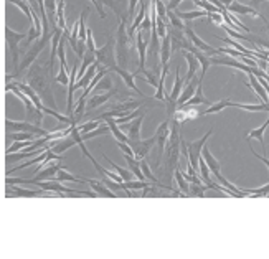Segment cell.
Returning <instances> with one entry per match:
<instances>
[{
	"label": "cell",
	"mask_w": 269,
	"mask_h": 259,
	"mask_svg": "<svg viewBox=\"0 0 269 259\" xmlns=\"http://www.w3.org/2000/svg\"><path fill=\"white\" fill-rule=\"evenodd\" d=\"M30 78V86L33 88V91L40 94L41 98H43V101H46L53 109L56 108V103L55 99L51 96V91H50V86H48V81H46V69L41 66H35L32 71L28 74Z\"/></svg>",
	"instance_id": "cell-1"
},
{
	"label": "cell",
	"mask_w": 269,
	"mask_h": 259,
	"mask_svg": "<svg viewBox=\"0 0 269 259\" xmlns=\"http://www.w3.org/2000/svg\"><path fill=\"white\" fill-rule=\"evenodd\" d=\"M127 17H124L119 22L117 35H116V60L121 64V68H127L129 64V43L130 38L127 35Z\"/></svg>",
	"instance_id": "cell-2"
},
{
	"label": "cell",
	"mask_w": 269,
	"mask_h": 259,
	"mask_svg": "<svg viewBox=\"0 0 269 259\" xmlns=\"http://www.w3.org/2000/svg\"><path fill=\"white\" fill-rule=\"evenodd\" d=\"M212 134H213V129H210L201 139L195 140V142H185V145H187V160L196 172H198V160L201 157V149H203V145L207 144V140L212 137Z\"/></svg>",
	"instance_id": "cell-3"
},
{
	"label": "cell",
	"mask_w": 269,
	"mask_h": 259,
	"mask_svg": "<svg viewBox=\"0 0 269 259\" xmlns=\"http://www.w3.org/2000/svg\"><path fill=\"white\" fill-rule=\"evenodd\" d=\"M114 46H116V40L109 38L103 48H96V51H94L96 61L99 64H103V66H107L109 69L116 66V50H114Z\"/></svg>",
	"instance_id": "cell-4"
},
{
	"label": "cell",
	"mask_w": 269,
	"mask_h": 259,
	"mask_svg": "<svg viewBox=\"0 0 269 259\" xmlns=\"http://www.w3.org/2000/svg\"><path fill=\"white\" fill-rule=\"evenodd\" d=\"M53 35V33H51ZM51 35H41V38H40V42L33 46L32 50H30L27 53V56H25V60H23L19 66H17V71L14 73V76H20L22 73H25L27 71V68H30V64H32L35 60H37V56H38V53L41 51L46 46V43L50 42V38H51Z\"/></svg>",
	"instance_id": "cell-5"
},
{
	"label": "cell",
	"mask_w": 269,
	"mask_h": 259,
	"mask_svg": "<svg viewBox=\"0 0 269 259\" xmlns=\"http://www.w3.org/2000/svg\"><path fill=\"white\" fill-rule=\"evenodd\" d=\"M183 33L187 35V38L192 42V45L195 46L196 50H200V51H203L205 55H208V56H212V55H218V48H213L212 45H208V43H205L203 40L196 35L195 32H193V28L188 25V23H185V28H183Z\"/></svg>",
	"instance_id": "cell-6"
},
{
	"label": "cell",
	"mask_w": 269,
	"mask_h": 259,
	"mask_svg": "<svg viewBox=\"0 0 269 259\" xmlns=\"http://www.w3.org/2000/svg\"><path fill=\"white\" fill-rule=\"evenodd\" d=\"M5 127L9 129V131H15V132H30V134H35L38 135V137H45L48 131H45V129H41L40 126H35V124H30V122H14V121H7L5 122Z\"/></svg>",
	"instance_id": "cell-7"
},
{
	"label": "cell",
	"mask_w": 269,
	"mask_h": 259,
	"mask_svg": "<svg viewBox=\"0 0 269 259\" xmlns=\"http://www.w3.org/2000/svg\"><path fill=\"white\" fill-rule=\"evenodd\" d=\"M170 121L172 119L167 117L162 124L157 127V131H155V144H157V149H159V160L164 155L167 140H169V135H170Z\"/></svg>",
	"instance_id": "cell-8"
},
{
	"label": "cell",
	"mask_w": 269,
	"mask_h": 259,
	"mask_svg": "<svg viewBox=\"0 0 269 259\" xmlns=\"http://www.w3.org/2000/svg\"><path fill=\"white\" fill-rule=\"evenodd\" d=\"M130 145V149L134 150V157L137 158V160H142V158H146L149 155V152H151V149L155 145V135L151 139H146V140H129L127 142Z\"/></svg>",
	"instance_id": "cell-9"
},
{
	"label": "cell",
	"mask_w": 269,
	"mask_h": 259,
	"mask_svg": "<svg viewBox=\"0 0 269 259\" xmlns=\"http://www.w3.org/2000/svg\"><path fill=\"white\" fill-rule=\"evenodd\" d=\"M5 37H7V45L9 48L14 53V64L19 63V43L22 42L23 38H27L25 33H17L12 30L10 27H7V30H5Z\"/></svg>",
	"instance_id": "cell-10"
},
{
	"label": "cell",
	"mask_w": 269,
	"mask_h": 259,
	"mask_svg": "<svg viewBox=\"0 0 269 259\" xmlns=\"http://www.w3.org/2000/svg\"><path fill=\"white\" fill-rule=\"evenodd\" d=\"M5 90H7L9 93H10V91H14V94H15V96L19 98V99H22V101H23V104L27 106V109H28V113H30V114H32V116H37L40 121L43 119V114H41V111H38L37 108H35V104H33L32 101H30V98L27 96L25 93H22V91H20L19 88H17L15 84L7 83V86H5Z\"/></svg>",
	"instance_id": "cell-11"
},
{
	"label": "cell",
	"mask_w": 269,
	"mask_h": 259,
	"mask_svg": "<svg viewBox=\"0 0 269 259\" xmlns=\"http://www.w3.org/2000/svg\"><path fill=\"white\" fill-rule=\"evenodd\" d=\"M226 10L230 12V14H235V15H251V17H259V19L262 20V22H267L266 20V17L264 15H261L258 10L256 9H253V7H249V5H243V4H240V2H233V4H230L228 7H225Z\"/></svg>",
	"instance_id": "cell-12"
},
{
	"label": "cell",
	"mask_w": 269,
	"mask_h": 259,
	"mask_svg": "<svg viewBox=\"0 0 269 259\" xmlns=\"http://www.w3.org/2000/svg\"><path fill=\"white\" fill-rule=\"evenodd\" d=\"M136 48L137 53H139V69L134 74H139L142 69H146V56H147V42H144L142 30L136 32Z\"/></svg>",
	"instance_id": "cell-13"
},
{
	"label": "cell",
	"mask_w": 269,
	"mask_h": 259,
	"mask_svg": "<svg viewBox=\"0 0 269 259\" xmlns=\"http://www.w3.org/2000/svg\"><path fill=\"white\" fill-rule=\"evenodd\" d=\"M198 81H200V78H192V79L188 81L187 86L183 88L182 93H180V96H178V99H177V108L183 106L190 98L193 96L195 91H196V86H198Z\"/></svg>",
	"instance_id": "cell-14"
},
{
	"label": "cell",
	"mask_w": 269,
	"mask_h": 259,
	"mask_svg": "<svg viewBox=\"0 0 269 259\" xmlns=\"http://www.w3.org/2000/svg\"><path fill=\"white\" fill-rule=\"evenodd\" d=\"M111 71H114L116 74L121 76V79L125 83V86L130 88L132 91H136L137 94H139V96H142V91H141L139 88L136 86V83H134V78H136V76H134L132 73H129L127 69H124V68H121V66H117V64H116L114 68H111Z\"/></svg>",
	"instance_id": "cell-15"
},
{
	"label": "cell",
	"mask_w": 269,
	"mask_h": 259,
	"mask_svg": "<svg viewBox=\"0 0 269 259\" xmlns=\"http://www.w3.org/2000/svg\"><path fill=\"white\" fill-rule=\"evenodd\" d=\"M201 83H203V78L200 76V81H198V86H196V91H195V94L192 98L188 99L187 103H185L183 106H180V108H192V106H200V104H207V106H210L212 103L208 101V99L203 96V86H201Z\"/></svg>",
	"instance_id": "cell-16"
},
{
	"label": "cell",
	"mask_w": 269,
	"mask_h": 259,
	"mask_svg": "<svg viewBox=\"0 0 269 259\" xmlns=\"http://www.w3.org/2000/svg\"><path fill=\"white\" fill-rule=\"evenodd\" d=\"M182 55H183L185 60H187V64H188V71H187V76H185L183 83H188L190 79L195 78V74H196V71H198V68H200V63H198V60H196V56L193 55L192 51H182Z\"/></svg>",
	"instance_id": "cell-17"
},
{
	"label": "cell",
	"mask_w": 269,
	"mask_h": 259,
	"mask_svg": "<svg viewBox=\"0 0 269 259\" xmlns=\"http://www.w3.org/2000/svg\"><path fill=\"white\" fill-rule=\"evenodd\" d=\"M17 88H19V90L22 91V93H25L27 96L30 98V101H32L33 104H35V108H37L38 111H41V113H43V103H41V99H40V96L37 93L33 91V88L30 86V84H27V83H14Z\"/></svg>",
	"instance_id": "cell-18"
},
{
	"label": "cell",
	"mask_w": 269,
	"mask_h": 259,
	"mask_svg": "<svg viewBox=\"0 0 269 259\" xmlns=\"http://www.w3.org/2000/svg\"><path fill=\"white\" fill-rule=\"evenodd\" d=\"M170 56H172V40H170V35L167 33L165 37L162 38V43H160V51H159L160 64H162V66L169 64Z\"/></svg>",
	"instance_id": "cell-19"
},
{
	"label": "cell",
	"mask_w": 269,
	"mask_h": 259,
	"mask_svg": "<svg viewBox=\"0 0 269 259\" xmlns=\"http://www.w3.org/2000/svg\"><path fill=\"white\" fill-rule=\"evenodd\" d=\"M201 157H203V160H205V163L208 165V168H210V172H212V177L213 175H218L221 174V167H220V162L212 155V152L208 150V147L207 144L203 145V149H201Z\"/></svg>",
	"instance_id": "cell-20"
},
{
	"label": "cell",
	"mask_w": 269,
	"mask_h": 259,
	"mask_svg": "<svg viewBox=\"0 0 269 259\" xmlns=\"http://www.w3.org/2000/svg\"><path fill=\"white\" fill-rule=\"evenodd\" d=\"M147 2H141V10H139V14L136 15V19H134V22H132V25H130L129 28H127V35H129V38L132 40V37L136 35V32L139 30V27H141V23H142V20L146 19V15H147Z\"/></svg>",
	"instance_id": "cell-21"
},
{
	"label": "cell",
	"mask_w": 269,
	"mask_h": 259,
	"mask_svg": "<svg viewBox=\"0 0 269 259\" xmlns=\"http://www.w3.org/2000/svg\"><path fill=\"white\" fill-rule=\"evenodd\" d=\"M86 184L89 187H93V192L98 193V197H109V198H116L117 193L112 192L111 188H107L104 185V182H98V180H86Z\"/></svg>",
	"instance_id": "cell-22"
},
{
	"label": "cell",
	"mask_w": 269,
	"mask_h": 259,
	"mask_svg": "<svg viewBox=\"0 0 269 259\" xmlns=\"http://www.w3.org/2000/svg\"><path fill=\"white\" fill-rule=\"evenodd\" d=\"M7 192H5V197L7 198H12V197H40L41 192H35V190H27V188H22V187H12V185H7Z\"/></svg>",
	"instance_id": "cell-23"
},
{
	"label": "cell",
	"mask_w": 269,
	"mask_h": 259,
	"mask_svg": "<svg viewBox=\"0 0 269 259\" xmlns=\"http://www.w3.org/2000/svg\"><path fill=\"white\" fill-rule=\"evenodd\" d=\"M182 88H183V79L180 78L178 69H177V71H175V81H173V88H172L169 96H165V103H175L177 104V99H178V96H180Z\"/></svg>",
	"instance_id": "cell-24"
},
{
	"label": "cell",
	"mask_w": 269,
	"mask_h": 259,
	"mask_svg": "<svg viewBox=\"0 0 269 259\" xmlns=\"http://www.w3.org/2000/svg\"><path fill=\"white\" fill-rule=\"evenodd\" d=\"M144 113H142L141 116H137L136 119L132 121V124L127 126V137L129 140H139L141 139V127H142V121H144Z\"/></svg>",
	"instance_id": "cell-25"
},
{
	"label": "cell",
	"mask_w": 269,
	"mask_h": 259,
	"mask_svg": "<svg viewBox=\"0 0 269 259\" xmlns=\"http://www.w3.org/2000/svg\"><path fill=\"white\" fill-rule=\"evenodd\" d=\"M114 93H116L114 90H109V93H106V94H96V96H93V98L88 101V104H86L88 111L96 109V108H99V106L106 104V101H109V99L114 96Z\"/></svg>",
	"instance_id": "cell-26"
},
{
	"label": "cell",
	"mask_w": 269,
	"mask_h": 259,
	"mask_svg": "<svg viewBox=\"0 0 269 259\" xmlns=\"http://www.w3.org/2000/svg\"><path fill=\"white\" fill-rule=\"evenodd\" d=\"M173 179H175L178 190L183 193V197H190V182L183 177V172L180 170V167H177L173 170Z\"/></svg>",
	"instance_id": "cell-27"
},
{
	"label": "cell",
	"mask_w": 269,
	"mask_h": 259,
	"mask_svg": "<svg viewBox=\"0 0 269 259\" xmlns=\"http://www.w3.org/2000/svg\"><path fill=\"white\" fill-rule=\"evenodd\" d=\"M45 12H46V19H48L50 28L55 30L56 28V0H43Z\"/></svg>",
	"instance_id": "cell-28"
},
{
	"label": "cell",
	"mask_w": 269,
	"mask_h": 259,
	"mask_svg": "<svg viewBox=\"0 0 269 259\" xmlns=\"http://www.w3.org/2000/svg\"><path fill=\"white\" fill-rule=\"evenodd\" d=\"M104 119H106V124L109 126L111 134L114 135V139L117 140V142H129V137L121 131V129H119V126L114 121V117H104Z\"/></svg>",
	"instance_id": "cell-29"
},
{
	"label": "cell",
	"mask_w": 269,
	"mask_h": 259,
	"mask_svg": "<svg viewBox=\"0 0 269 259\" xmlns=\"http://www.w3.org/2000/svg\"><path fill=\"white\" fill-rule=\"evenodd\" d=\"M233 108H240L243 111H249V113H269V103L261 104H241V103H231Z\"/></svg>",
	"instance_id": "cell-30"
},
{
	"label": "cell",
	"mask_w": 269,
	"mask_h": 259,
	"mask_svg": "<svg viewBox=\"0 0 269 259\" xmlns=\"http://www.w3.org/2000/svg\"><path fill=\"white\" fill-rule=\"evenodd\" d=\"M167 74H169V64H165V66H162V74H160V78H159V84H157V93L154 94V98L155 99H159V101H165V96L167 94L164 93V84H165V78H167Z\"/></svg>",
	"instance_id": "cell-31"
},
{
	"label": "cell",
	"mask_w": 269,
	"mask_h": 259,
	"mask_svg": "<svg viewBox=\"0 0 269 259\" xmlns=\"http://www.w3.org/2000/svg\"><path fill=\"white\" fill-rule=\"evenodd\" d=\"M269 114V113H267ZM269 127V117L266 119V122L262 126H259L258 129H253L251 132H248L246 134V139L248 140H251V139H258L259 140V144L264 147V132H266V129Z\"/></svg>",
	"instance_id": "cell-32"
},
{
	"label": "cell",
	"mask_w": 269,
	"mask_h": 259,
	"mask_svg": "<svg viewBox=\"0 0 269 259\" xmlns=\"http://www.w3.org/2000/svg\"><path fill=\"white\" fill-rule=\"evenodd\" d=\"M173 12H175V15L180 20H183V22H190V20H196V19H203V17H207V12L205 10H193V12H178V10H173Z\"/></svg>",
	"instance_id": "cell-33"
},
{
	"label": "cell",
	"mask_w": 269,
	"mask_h": 259,
	"mask_svg": "<svg viewBox=\"0 0 269 259\" xmlns=\"http://www.w3.org/2000/svg\"><path fill=\"white\" fill-rule=\"evenodd\" d=\"M61 35H63V30L59 27H56L55 30H53V35H51L53 40H51V53H50V66H53V61H55L58 43H59V40H61Z\"/></svg>",
	"instance_id": "cell-34"
},
{
	"label": "cell",
	"mask_w": 269,
	"mask_h": 259,
	"mask_svg": "<svg viewBox=\"0 0 269 259\" xmlns=\"http://www.w3.org/2000/svg\"><path fill=\"white\" fill-rule=\"evenodd\" d=\"M75 145H76V140L73 137H63L59 142L56 140V144L51 147V150L55 152V154H61V152L68 150V149H71V147H75Z\"/></svg>",
	"instance_id": "cell-35"
},
{
	"label": "cell",
	"mask_w": 269,
	"mask_h": 259,
	"mask_svg": "<svg viewBox=\"0 0 269 259\" xmlns=\"http://www.w3.org/2000/svg\"><path fill=\"white\" fill-rule=\"evenodd\" d=\"M51 180H55V182H75V184H86V180H85V179H78V177L68 174L64 168L58 170V175L53 177Z\"/></svg>",
	"instance_id": "cell-36"
},
{
	"label": "cell",
	"mask_w": 269,
	"mask_h": 259,
	"mask_svg": "<svg viewBox=\"0 0 269 259\" xmlns=\"http://www.w3.org/2000/svg\"><path fill=\"white\" fill-rule=\"evenodd\" d=\"M225 108H231V99H221L220 103H215L210 104V108L203 111V116H208V114H215V113H220V111H223Z\"/></svg>",
	"instance_id": "cell-37"
},
{
	"label": "cell",
	"mask_w": 269,
	"mask_h": 259,
	"mask_svg": "<svg viewBox=\"0 0 269 259\" xmlns=\"http://www.w3.org/2000/svg\"><path fill=\"white\" fill-rule=\"evenodd\" d=\"M243 192L246 193L249 197H259V198H264L269 197V184L258 187V188H243Z\"/></svg>",
	"instance_id": "cell-38"
},
{
	"label": "cell",
	"mask_w": 269,
	"mask_h": 259,
	"mask_svg": "<svg viewBox=\"0 0 269 259\" xmlns=\"http://www.w3.org/2000/svg\"><path fill=\"white\" fill-rule=\"evenodd\" d=\"M103 158H104V160H106L107 163H111V167L114 168L116 172L119 174V177H121V179H122V182H130V180H132V172H130V170H125V168H121L119 165H116L114 162L109 160V158L106 157V154H103Z\"/></svg>",
	"instance_id": "cell-39"
},
{
	"label": "cell",
	"mask_w": 269,
	"mask_h": 259,
	"mask_svg": "<svg viewBox=\"0 0 269 259\" xmlns=\"http://www.w3.org/2000/svg\"><path fill=\"white\" fill-rule=\"evenodd\" d=\"M193 55L196 56V60H198V63H200V68H201V78L205 76V73L208 71V68H210V56L208 55H205L203 51H200V50H196Z\"/></svg>",
	"instance_id": "cell-40"
},
{
	"label": "cell",
	"mask_w": 269,
	"mask_h": 259,
	"mask_svg": "<svg viewBox=\"0 0 269 259\" xmlns=\"http://www.w3.org/2000/svg\"><path fill=\"white\" fill-rule=\"evenodd\" d=\"M56 20H58V27L61 28V30H70L66 28V20H64V0H59L58 2V7H56Z\"/></svg>",
	"instance_id": "cell-41"
},
{
	"label": "cell",
	"mask_w": 269,
	"mask_h": 259,
	"mask_svg": "<svg viewBox=\"0 0 269 259\" xmlns=\"http://www.w3.org/2000/svg\"><path fill=\"white\" fill-rule=\"evenodd\" d=\"M167 19H169V27L177 28V30H183V28H185L183 20L178 19L173 10H167Z\"/></svg>",
	"instance_id": "cell-42"
},
{
	"label": "cell",
	"mask_w": 269,
	"mask_h": 259,
	"mask_svg": "<svg viewBox=\"0 0 269 259\" xmlns=\"http://www.w3.org/2000/svg\"><path fill=\"white\" fill-rule=\"evenodd\" d=\"M101 124H103V122H101L99 119H96V121H89V122H86V124H76V127L81 134H86L89 131H93V129L99 127Z\"/></svg>",
	"instance_id": "cell-43"
},
{
	"label": "cell",
	"mask_w": 269,
	"mask_h": 259,
	"mask_svg": "<svg viewBox=\"0 0 269 259\" xmlns=\"http://www.w3.org/2000/svg\"><path fill=\"white\" fill-rule=\"evenodd\" d=\"M56 83H59L61 86H68V81H70V76L66 73V64H59V73L55 78Z\"/></svg>",
	"instance_id": "cell-44"
},
{
	"label": "cell",
	"mask_w": 269,
	"mask_h": 259,
	"mask_svg": "<svg viewBox=\"0 0 269 259\" xmlns=\"http://www.w3.org/2000/svg\"><path fill=\"white\" fill-rule=\"evenodd\" d=\"M9 135L14 142H23V140H33L35 139V134H30V132H17V134H9Z\"/></svg>",
	"instance_id": "cell-45"
},
{
	"label": "cell",
	"mask_w": 269,
	"mask_h": 259,
	"mask_svg": "<svg viewBox=\"0 0 269 259\" xmlns=\"http://www.w3.org/2000/svg\"><path fill=\"white\" fill-rule=\"evenodd\" d=\"M134 76H144V78L147 79V83L151 84L152 88H157V84H159V79L155 78V74L151 73V71H147V69H142L139 74H134Z\"/></svg>",
	"instance_id": "cell-46"
},
{
	"label": "cell",
	"mask_w": 269,
	"mask_h": 259,
	"mask_svg": "<svg viewBox=\"0 0 269 259\" xmlns=\"http://www.w3.org/2000/svg\"><path fill=\"white\" fill-rule=\"evenodd\" d=\"M155 30H157L159 38H164L167 35V23L164 20L157 19V22H155Z\"/></svg>",
	"instance_id": "cell-47"
},
{
	"label": "cell",
	"mask_w": 269,
	"mask_h": 259,
	"mask_svg": "<svg viewBox=\"0 0 269 259\" xmlns=\"http://www.w3.org/2000/svg\"><path fill=\"white\" fill-rule=\"evenodd\" d=\"M86 46H88V50L91 51V53L96 51V45H94V38H93L91 28H86Z\"/></svg>",
	"instance_id": "cell-48"
},
{
	"label": "cell",
	"mask_w": 269,
	"mask_h": 259,
	"mask_svg": "<svg viewBox=\"0 0 269 259\" xmlns=\"http://www.w3.org/2000/svg\"><path fill=\"white\" fill-rule=\"evenodd\" d=\"M207 17L217 25H223V14L221 12H212V14H207Z\"/></svg>",
	"instance_id": "cell-49"
},
{
	"label": "cell",
	"mask_w": 269,
	"mask_h": 259,
	"mask_svg": "<svg viewBox=\"0 0 269 259\" xmlns=\"http://www.w3.org/2000/svg\"><path fill=\"white\" fill-rule=\"evenodd\" d=\"M111 88H112V81L109 76H103V78H101V83L96 84V90H111Z\"/></svg>",
	"instance_id": "cell-50"
},
{
	"label": "cell",
	"mask_w": 269,
	"mask_h": 259,
	"mask_svg": "<svg viewBox=\"0 0 269 259\" xmlns=\"http://www.w3.org/2000/svg\"><path fill=\"white\" fill-rule=\"evenodd\" d=\"M119 145V149H121L124 152V155H130V157H134V150L130 149V145L127 142H117Z\"/></svg>",
	"instance_id": "cell-51"
},
{
	"label": "cell",
	"mask_w": 269,
	"mask_h": 259,
	"mask_svg": "<svg viewBox=\"0 0 269 259\" xmlns=\"http://www.w3.org/2000/svg\"><path fill=\"white\" fill-rule=\"evenodd\" d=\"M152 28V20H151V15H146V19L142 20V23H141V27H139V30H151Z\"/></svg>",
	"instance_id": "cell-52"
},
{
	"label": "cell",
	"mask_w": 269,
	"mask_h": 259,
	"mask_svg": "<svg viewBox=\"0 0 269 259\" xmlns=\"http://www.w3.org/2000/svg\"><path fill=\"white\" fill-rule=\"evenodd\" d=\"M139 2H141V0H129V2H127V19L134 15V10H136L137 4H139Z\"/></svg>",
	"instance_id": "cell-53"
},
{
	"label": "cell",
	"mask_w": 269,
	"mask_h": 259,
	"mask_svg": "<svg viewBox=\"0 0 269 259\" xmlns=\"http://www.w3.org/2000/svg\"><path fill=\"white\" fill-rule=\"evenodd\" d=\"M249 147H251V145H249ZM251 152H253V155H254L256 158H258V160H261L262 163H264V165L267 167V170H269V158H267L266 155H259L258 152H256V150L253 149V147H251Z\"/></svg>",
	"instance_id": "cell-54"
},
{
	"label": "cell",
	"mask_w": 269,
	"mask_h": 259,
	"mask_svg": "<svg viewBox=\"0 0 269 259\" xmlns=\"http://www.w3.org/2000/svg\"><path fill=\"white\" fill-rule=\"evenodd\" d=\"M183 2V0H169L167 2V10H177V7Z\"/></svg>",
	"instance_id": "cell-55"
},
{
	"label": "cell",
	"mask_w": 269,
	"mask_h": 259,
	"mask_svg": "<svg viewBox=\"0 0 269 259\" xmlns=\"http://www.w3.org/2000/svg\"><path fill=\"white\" fill-rule=\"evenodd\" d=\"M89 2H93V4H94V7L98 9L101 19H106V14H104V10H103V5H101V4L98 2V0H89Z\"/></svg>",
	"instance_id": "cell-56"
},
{
	"label": "cell",
	"mask_w": 269,
	"mask_h": 259,
	"mask_svg": "<svg viewBox=\"0 0 269 259\" xmlns=\"http://www.w3.org/2000/svg\"><path fill=\"white\" fill-rule=\"evenodd\" d=\"M259 83L262 84V88L266 90V93H267V98H269V84H267V81L266 79H262V78H259Z\"/></svg>",
	"instance_id": "cell-57"
},
{
	"label": "cell",
	"mask_w": 269,
	"mask_h": 259,
	"mask_svg": "<svg viewBox=\"0 0 269 259\" xmlns=\"http://www.w3.org/2000/svg\"><path fill=\"white\" fill-rule=\"evenodd\" d=\"M220 2H221V5H223V7H228V5L235 2V0H220Z\"/></svg>",
	"instance_id": "cell-58"
},
{
	"label": "cell",
	"mask_w": 269,
	"mask_h": 259,
	"mask_svg": "<svg viewBox=\"0 0 269 259\" xmlns=\"http://www.w3.org/2000/svg\"><path fill=\"white\" fill-rule=\"evenodd\" d=\"M266 27H267V28H269V22H266Z\"/></svg>",
	"instance_id": "cell-59"
},
{
	"label": "cell",
	"mask_w": 269,
	"mask_h": 259,
	"mask_svg": "<svg viewBox=\"0 0 269 259\" xmlns=\"http://www.w3.org/2000/svg\"><path fill=\"white\" fill-rule=\"evenodd\" d=\"M162 2H169V0H162Z\"/></svg>",
	"instance_id": "cell-60"
}]
</instances>
